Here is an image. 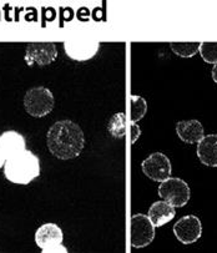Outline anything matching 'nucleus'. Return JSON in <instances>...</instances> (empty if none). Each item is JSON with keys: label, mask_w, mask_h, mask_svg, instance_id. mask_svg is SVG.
Wrapping results in <instances>:
<instances>
[{"label": "nucleus", "mask_w": 217, "mask_h": 253, "mask_svg": "<svg viewBox=\"0 0 217 253\" xmlns=\"http://www.w3.org/2000/svg\"><path fill=\"white\" fill-rule=\"evenodd\" d=\"M58 49L54 42H30L26 45L25 63L29 66H45L55 61Z\"/></svg>", "instance_id": "obj_8"}, {"label": "nucleus", "mask_w": 217, "mask_h": 253, "mask_svg": "<svg viewBox=\"0 0 217 253\" xmlns=\"http://www.w3.org/2000/svg\"><path fill=\"white\" fill-rule=\"evenodd\" d=\"M176 132L180 137L181 141L186 144H199L204 135V126L197 120H187V121H178L176 124Z\"/></svg>", "instance_id": "obj_12"}, {"label": "nucleus", "mask_w": 217, "mask_h": 253, "mask_svg": "<svg viewBox=\"0 0 217 253\" xmlns=\"http://www.w3.org/2000/svg\"><path fill=\"white\" fill-rule=\"evenodd\" d=\"M199 160L209 167H217V135H207L199 142L197 146Z\"/></svg>", "instance_id": "obj_13"}, {"label": "nucleus", "mask_w": 217, "mask_h": 253, "mask_svg": "<svg viewBox=\"0 0 217 253\" xmlns=\"http://www.w3.org/2000/svg\"><path fill=\"white\" fill-rule=\"evenodd\" d=\"M147 111V102L144 97L139 95H132L131 96V124H136L141 120Z\"/></svg>", "instance_id": "obj_15"}, {"label": "nucleus", "mask_w": 217, "mask_h": 253, "mask_svg": "<svg viewBox=\"0 0 217 253\" xmlns=\"http://www.w3.org/2000/svg\"><path fill=\"white\" fill-rule=\"evenodd\" d=\"M212 79H214L215 83L217 84V64L214 66V69H212Z\"/></svg>", "instance_id": "obj_21"}, {"label": "nucleus", "mask_w": 217, "mask_h": 253, "mask_svg": "<svg viewBox=\"0 0 217 253\" xmlns=\"http://www.w3.org/2000/svg\"><path fill=\"white\" fill-rule=\"evenodd\" d=\"M24 107L33 118H44L54 109L52 92L44 86L32 87L24 96Z\"/></svg>", "instance_id": "obj_3"}, {"label": "nucleus", "mask_w": 217, "mask_h": 253, "mask_svg": "<svg viewBox=\"0 0 217 253\" xmlns=\"http://www.w3.org/2000/svg\"><path fill=\"white\" fill-rule=\"evenodd\" d=\"M6 180L16 185H29L40 175L39 157L29 150L6 160L4 166Z\"/></svg>", "instance_id": "obj_2"}, {"label": "nucleus", "mask_w": 217, "mask_h": 253, "mask_svg": "<svg viewBox=\"0 0 217 253\" xmlns=\"http://www.w3.org/2000/svg\"><path fill=\"white\" fill-rule=\"evenodd\" d=\"M46 144L49 151L56 159H75L84 149V132L80 126L73 121H58L47 131Z\"/></svg>", "instance_id": "obj_1"}, {"label": "nucleus", "mask_w": 217, "mask_h": 253, "mask_svg": "<svg viewBox=\"0 0 217 253\" xmlns=\"http://www.w3.org/2000/svg\"><path fill=\"white\" fill-rule=\"evenodd\" d=\"M201 42H170V47L181 58H192L200 50Z\"/></svg>", "instance_id": "obj_17"}, {"label": "nucleus", "mask_w": 217, "mask_h": 253, "mask_svg": "<svg viewBox=\"0 0 217 253\" xmlns=\"http://www.w3.org/2000/svg\"><path fill=\"white\" fill-rule=\"evenodd\" d=\"M175 214V207H173L165 201H157L152 204V206L149 209L147 217H149L154 227H161L164 224L173 221Z\"/></svg>", "instance_id": "obj_14"}, {"label": "nucleus", "mask_w": 217, "mask_h": 253, "mask_svg": "<svg viewBox=\"0 0 217 253\" xmlns=\"http://www.w3.org/2000/svg\"><path fill=\"white\" fill-rule=\"evenodd\" d=\"M107 130L114 137L116 138H123L125 136L126 132V118L124 112H119L115 114L113 118L109 121V125H107Z\"/></svg>", "instance_id": "obj_16"}, {"label": "nucleus", "mask_w": 217, "mask_h": 253, "mask_svg": "<svg viewBox=\"0 0 217 253\" xmlns=\"http://www.w3.org/2000/svg\"><path fill=\"white\" fill-rule=\"evenodd\" d=\"M174 233L181 243L191 245L201 237L202 223L199 217L194 214H187L176 222L174 226Z\"/></svg>", "instance_id": "obj_9"}, {"label": "nucleus", "mask_w": 217, "mask_h": 253, "mask_svg": "<svg viewBox=\"0 0 217 253\" xmlns=\"http://www.w3.org/2000/svg\"><path fill=\"white\" fill-rule=\"evenodd\" d=\"M42 253H69V252L68 250H66V247H64L63 245H55L43 250Z\"/></svg>", "instance_id": "obj_19"}, {"label": "nucleus", "mask_w": 217, "mask_h": 253, "mask_svg": "<svg viewBox=\"0 0 217 253\" xmlns=\"http://www.w3.org/2000/svg\"><path fill=\"white\" fill-rule=\"evenodd\" d=\"M64 235L61 228L55 223H45L40 226L35 232V243L42 250L55 245H61Z\"/></svg>", "instance_id": "obj_11"}, {"label": "nucleus", "mask_w": 217, "mask_h": 253, "mask_svg": "<svg viewBox=\"0 0 217 253\" xmlns=\"http://www.w3.org/2000/svg\"><path fill=\"white\" fill-rule=\"evenodd\" d=\"M25 138L16 131H5L0 135V154L6 160L25 151Z\"/></svg>", "instance_id": "obj_10"}, {"label": "nucleus", "mask_w": 217, "mask_h": 253, "mask_svg": "<svg viewBox=\"0 0 217 253\" xmlns=\"http://www.w3.org/2000/svg\"><path fill=\"white\" fill-rule=\"evenodd\" d=\"M200 54L209 64H217V42H204L200 45Z\"/></svg>", "instance_id": "obj_18"}, {"label": "nucleus", "mask_w": 217, "mask_h": 253, "mask_svg": "<svg viewBox=\"0 0 217 253\" xmlns=\"http://www.w3.org/2000/svg\"><path fill=\"white\" fill-rule=\"evenodd\" d=\"M5 162H6V159L3 156V155L0 154V169H1L3 166H5Z\"/></svg>", "instance_id": "obj_22"}, {"label": "nucleus", "mask_w": 217, "mask_h": 253, "mask_svg": "<svg viewBox=\"0 0 217 253\" xmlns=\"http://www.w3.org/2000/svg\"><path fill=\"white\" fill-rule=\"evenodd\" d=\"M100 49V42L90 37H73L64 42V50L75 61L91 60Z\"/></svg>", "instance_id": "obj_5"}, {"label": "nucleus", "mask_w": 217, "mask_h": 253, "mask_svg": "<svg viewBox=\"0 0 217 253\" xmlns=\"http://www.w3.org/2000/svg\"><path fill=\"white\" fill-rule=\"evenodd\" d=\"M141 169L145 176L156 182L166 181L168 178H170L171 172H173L170 160L161 152H155V154L150 155L146 160L142 161Z\"/></svg>", "instance_id": "obj_6"}, {"label": "nucleus", "mask_w": 217, "mask_h": 253, "mask_svg": "<svg viewBox=\"0 0 217 253\" xmlns=\"http://www.w3.org/2000/svg\"><path fill=\"white\" fill-rule=\"evenodd\" d=\"M190 187L183 180L170 177L159 186V196L173 207H183L190 200Z\"/></svg>", "instance_id": "obj_4"}, {"label": "nucleus", "mask_w": 217, "mask_h": 253, "mask_svg": "<svg viewBox=\"0 0 217 253\" xmlns=\"http://www.w3.org/2000/svg\"><path fill=\"white\" fill-rule=\"evenodd\" d=\"M140 135H141V130H140L139 126H137L136 124H131V136H132L131 141H132V144L136 142V140L140 137Z\"/></svg>", "instance_id": "obj_20"}, {"label": "nucleus", "mask_w": 217, "mask_h": 253, "mask_svg": "<svg viewBox=\"0 0 217 253\" xmlns=\"http://www.w3.org/2000/svg\"><path fill=\"white\" fill-rule=\"evenodd\" d=\"M155 238V227L149 217L139 213L131 218V245L135 248H144L149 246Z\"/></svg>", "instance_id": "obj_7"}]
</instances>
